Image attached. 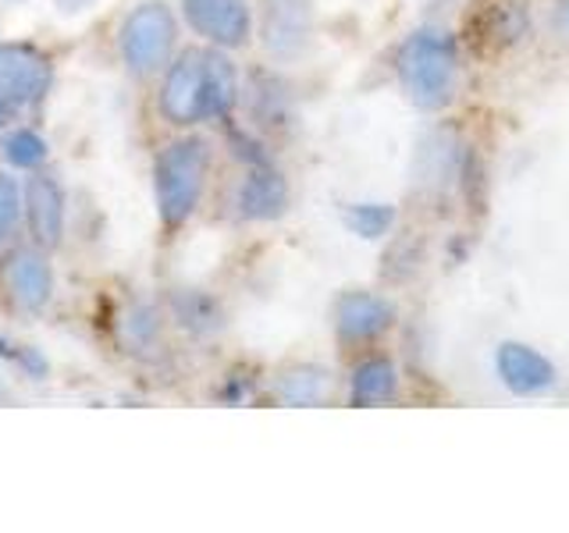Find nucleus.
<instances>
[{
	"label": "nucleus",
	"mask_w": 569,
	"mask_h": 533,
	"mask_svg": "<svg viewBox=\"0 0 569 533\" xmlns=\"http://www.w3.org/2000/svg\"><path fill=\"white\" fill-rule=\"evenodd\" d=\"M207 168L210 150L203 139H178L160 150L153 168V189L164 228H182L192 218V210L200 207L203 195Z\"/></svg>",
	"instance_id": "obj_1"
},
{
	"label": "nucleus",
	"mask_w": 569,
	"mask_h": 533,
	"mask_svg": "<svg viewBox=\"0 0 569 533\" xmlns=\"http://www.w3.org/2000/svg\"><path fill=\"white\" fill-rule=\"evenodd\" d=\"M399 82L406 97L413 100L420 111H438L452 100L456 89V50L441 32H413L402 43L399 58Z\"/></svg>",
	"instance_id": "obj_2"
},
{
	"label": "nucleus",
	"mask_w": 569,
	"mask_h": 533,
	"mask_svg": "<svg viewBox=\"0 0 569 533\" xmlns=\"http://www.w3.org/2000/svg\"><path fill=\"white\" fill-rule=\"evenodd\" d=\"M174 36H178V26L168 4L147 0V4L132 8L129 18L121 22V36H118L121 58L129 64L132 76H153V71L164 68L174 50Z\"/></svg>",
	"instance_id": "obj_3"
},
{
	"label": "nucleus",
	"mask_w": 569,
	"mask_h": 533,
	"mask_svg": "<svg viewBox=\"0 0 569 533\" xmlns=\"http://www.w3.org/2000/svg\"><path fill=\"white\" fill-rule=\"evenodd\" d=\"M50 79L53 68L47 53L22 43H0V129L22 107L43 100Z\"/></svg>",
	"instance_id": "obj_4"
},
{
	"label": "nucleus",
	"mask_w": 569,
	"mask_h": 533,
	"mask_svg": "<svg viewBox=\"0 0 569 533\" xmlns=\"http://www.w3.org/2000/svg\"><path fill=\"white\" fill-rule=\"evenodd\" d=\"M160 114L171 124L203 121V50H186L160 86Z\"/></svg>",
	"instance_id": "obj_5"
},
{
	"label": "nucleus",
	"mask_w": 569,
	"mask_h": 533,
	"mask_svg": "<svg viewBox=\"0 0 569 533\" xmlns=\"http://www.w3.org/2000/svg\"><path fill=\"white\" fill-rule=\"evenodd\" d=\"M186 22L218 47H242L253 29L246 0H182Z\"/></svg>",
	"instance_id": "obj_6"
},
{
	"label": "nucleus",
	"mask_w": 569,
	"mask_h": 533,
	"mask_svg": "<svg viewBox=\"0 0 569 533\" xmlns=\"http://www.w3.org/2000/svg\"><path fill=\"white\" fill-rule=\"evenodd\" d=\"M495 370L512 395H541L556 384V366H551L538 349L520 342H502L495 352Z\"/></svg>",
	"instance_id": "obj_7"
},
{
	"label": "nucleus",
	"mask_w": 569,
	"mask_h": 533,
	"mask_svg": "<svg viewBox=\"0 0 569 533\" xmlns=\"http://www.w3.org/2000/svg\"><path fill=\"white\" fill-rule=\"evenodd\" d=\"M26 207H29V228L40 249H53L64 235V192L58 178L32 174L26 185Z\"/></svg>",
	"instance_id": "obj_8"
},
{
	"label": "nucleus",
	"mask_w": 569,
	"mask_h": 533,
	"mask_svg": "<svg viewBox=\"0 0 569 533\" xmlns=\"http://www.w3.org/2000/svg\"><path fill=\"white\" fill-rule=\"evenodd\" d=\"M396 310L370 292H346L335 306V328L346 342H370L391 328Z\"/></svg>",
	"instance_id": "obj_9"
},
{
	"label": "nucleus",
	"mask_w": 569,
	"mask_h": 533,
	"mask_svg": "<svg viewBox=\"0 0 569 533\" xmlns=\"http://www.w3.org/2000/svg\"><path fill=\"white\" fill-rule=\"evenodd\" d=\"M4 281L14 295L18 306L26 310H43L50 302V292H53V271L43 253H36V249H18V253L8 260L4 266Z\"/></svg>",
	"instance_id": "obj_10"
},
{
	"label": "nucleus",
	"mask_w": 569,
	"mask_h": 533,
	"mask_svg": "<svg viewBox=\"0 0 569 533\" xmlns=\"http://www.w3.org/2000/svg\"><path fill=\"white\" fill-rule=\"evenodd\" d=\"M284 207H289V185H284V178L274 168L257 164L242 178L239 213L246 221H274L284 213Z\"/></svg>",
	"instance_id": "obj_11"
},
{
	"label": "nucleus",
	"mask_w": 569,
	"mask_h": 533,
	"mask_svg": "<svg viewBox=\"0 0 569 533\" xmlns=\"http://www.w3.org/2000/svg\"><path fill=\"white\" fill-rule=\"evenodd\" d=\"M239 100V76L224 53L203 50V121H221Z\"/></svg>",
	"instance_id": "obj_12"
},
{
	"label": "nucleus",
	"mask_w": 569,
	"mask_h": 533,
	"mask_svg": "<svg viewBox=\"0 0 569 533\" xmlns=\"http://www.w3.org/2000/svg\"><path fill=\"white\" fill-rule=\"evenodd\" d=\"M396 366L385 355H373V360H363L352 370V384H349V399L352 405H378L396 395Z\"/></svg>",
	"instance_id": "obj_13"
},
{
	"label": "nucleus",
	"mask_w": 569,
	"mask_h": 533,
	"mask_svg": "<svg viewBox=\"0 0 569 533\" xmlns=\"http://www.w3.org/2000/svg\"><path fill=\"white\" fill-rule=\"evenodd\" d=\"M331 395V378L320 366H296L278 378V399L284 405H320Z\"/></svg>",
	"instance_id": "obj_14"
},
{
	"label": "nucleus",
	"mask_w": 569,
	"mask_h": 533,
	"mask_svg": "<svg viewBox=\"0 0 569 533\" xmlns=\"http://www.w3.org/2000/svg\"><path fill=\"white\" fill-rule=\"evenodd\" d=\"M178 324L196 331V334H207V331H218L221 328V310L213 306V299H207L203 292H178L171 299Z\"/></svg>",
	"instance_id": "obj_15"
},
{
	"label": "nucleus",
	"mask_w": 569,
	"mask_h": 533,
	"mask_svg": "<svg viewBox=\"0 0 569 533\" xmlns=\"http://www.w3.org/2000/svg\"><path fill=\"white\" fill-rule=\"evenodd\" d=\"M396 224V210L388 203H356L346 207V228L360 239H381Z\"/></svg>",
	"instance_id": "obj_16"
},
{
	"label": "nucleus",
	"mask_w": 569,
	"mask_h": 533,
	"mask_svg": "<svg viewBox=\"0 0 569 533\" xmlns=\"http://www.w3.org/2000/svg\"><path fill=\"white\" fill-rule=\"evenodd\" d=\"M4 160L14 168H40L47 160V139L32 129H14L4 139Z\"/></svg>",
	"instance_id": "obj_17"
},
{
	"label": "nucleus",
	"mask_w": 569,
	"mask_h": 533,
	"mask_svg": "<svg viewBox=\"0 0 569 533\" xmlns=\"http://www.w3.org/2000/svg\"><path fill=\"white\" fill-rule=\"evenodd\" d=\"M18 213H22V195H18L14 178L0 174V245L8 242V235L18 224Z\"/></svg>",
	"instance_id": "obj_18"
},
{
	"label": "nucleus",
	"mask_w": 569,
	"mask_h": 533,
	"mask_svg": "<svg viewBox=\"0 0 569 533\" xmlns=\"http://www.w3.org/2000/svg\"><path fill=\"white\" fill-rule=\"evenodd\" d=\"M0 355L4 360H14L18 366H26L29 373H47V363H43V355L36 352V349H26V345H8V342H0Z\"/></svg>",
	"instance_id": "obj_19"
},
{
	"label": "nucleus",
	"mask_w": 569,
	"mask_h": 533,
	"mask_svg": "<svg viewBox=\"0 0 569 533\" xmlns=\"http://www.w3.org/2000/svg\"><path fill=\"white\" fill-rule=\"evenodd\" d=\"M93 0H58V8L61 11H82V8H89Z\"/></svg>",
	"instance_id": "obj_20"
},
{
	"label": "nucleus",
	"mask_w": 569,
	"mask_h": 533,
	"mask_svg": "<svg viewBox=\"0 0 569 533\" xmlns=\"http://www.w3.org/2000/svg\"><path fill=\"white\" fill-rule=\"evenodd\" d=\"M559 22H562V29L569 32V0H566V8H562V18H559Z\"/></svg>",
	"instance_id": "obj_21"
}]
</instances>
